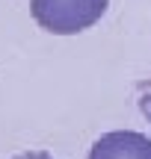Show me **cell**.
I'll return each instance as SVG.
<instances>
[{
  "instance_id": "1",
  "label": "cell",
  "mask_w": 151,
  "mask_h": 159,
  "mask_svg": "<svg viewBox=\"0 0 151 159\" xmlns=\"http://www.w3.org/2000/svg\"><path fill=\"white\" fill-rule=\"evenodd\" d=\"M110 9V0H30V15L51 35H77L95 27Z\"/></svg>"
},
{
  "instance_id": "2",
  "label": "cell",
  "mask_w": 151,
  "mask_h": 159,
  "mask_svg": "<svg viewBox=\"0 0 151 159\" xmlns=\"http://www.w3.org/2000/svg\"><path fill=\"white\" fill-rule=\"evenodd\" d=\"M86 159H151V136L136 130H113L95 139Z\"/></svg>"
},
{
  "instance_id": "3",
  "label": "cell",
  "mask_w": 151,
  "mask_h": 159,
  "mask_svg": "<svg viewBox=\"0 0 151 159\" xmlns=\"http://www.w3.org/2000/svg\"><path fill=\"white\" fill-rule=\"evenodd\" d=\"M12 159H53V153H47V150H27V153H18Z\"/></svg>"
}]
</instances>
